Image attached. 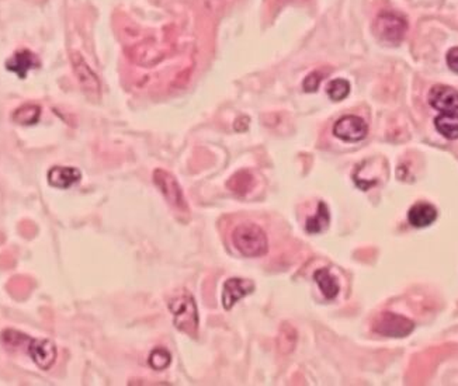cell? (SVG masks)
I'll use <instances>...</instances> for the list:
<instances>
[{
    "label": "cell",
    "instance_id": "obj_6",
    "mask_svg": "<svg viewBox=\"0 0 458 386\" xmlns=\"http://www.w3.org/2000/svg\"><path fill=\"white\" fill-rule=\"evenodd\" d=\"M368 127L358 115H344L334 125V135L344 142H358L367 136Z\"/></svg>",
    "mask_w": 458,
    "mask_h": 386
},
{
    "label": "cell",
    "instance_id": "obj_3",
    "mask_svg": "<svg viewBox=\"0 0 458 386\" xmlns=\"http://www.w3.org/2000/svg\"><path fill=\"white\" fill-rule=\"evenodd\" d=\"M408 31L406 18L394 11H383L374 21L376 36L387 44H400Z\"/></svg>",
    "mask_w": 458,
    "mask_h": 386
},
{
    "label": "cell",
    "instance_id": "obj_2",
    "mask_svg": "<svg viewBox=\"0 0 458 386\" xmlns=\"http://www.w3.org/2000/svg\"><path fill=\"white\" fill-rule=\"evenodd\" d=\"M169 309L172 312L174 326L190 337H197L198 311L191 294L187 291L176 294L169 301Z\"/></svg>",
    "mask_w": 458,
    "mask_h": 386
},
{
    "label": "cell",
    "instance_id": "obj_21",
    "mask_svg": "<svg viewBox=\"0 0 458 386\" xmlns=\"http://www.w3.org/2000/svg\"><path fill=\"white\" fill-rule=\"evenodd\" d=\"M328 96L334 102H342L350 93V83L346 79H334L328 85Z\"/></svg>",
    "mask_w": 458,
    "mask_h": 386
},
{
    "label": "cell",
    "instance_id": "obj_12",
    "mask_svg": "<svg viewBox=\"0 0 458 386\" xmlns=\"http://www.w3.org/2000/svg\"><path fill=\"white\" fill-rule=\"evenodd\" d=\"M437 210L429 203H416L408 213V221L413 227H427L437 220Z\"/></svg>",
    "mask_w": 458,
    "mask_h": 386
},
{
    "label": "cell",
    "instance_id": "obj_9",
    "mask_svg": "<svg viewBox=\"0 0 458 386\" xmlns=\"http://www.w3.org/2000/svg\"><path fill=\"white\" fill-rule=\"evenodd\" d=\"M429 104L440 112H457L458 90L447 85H436L429 92Z\"/></svg>",
    "mask_w": 458,
    "mask_h": 386
},
{
    "label": "cell",
    "instance_id": "obj_11",
    "mask_svg": "<svg viewBox=\"0 0 458 386\" xmlns=\"http://www.w3.org/2000/svg\"><path fill=\"white\" fill-rule=\"evenodd\" d=\"M38 66H40V59L28 50L16 53L6 62L7 70L17 73L21 79H24L31 69H36Z\"/></svg>",
    "mask_w": 458,
    "mask_h": 386
},
{
    "label": "cell",
    "instance_id": "obj_7",
    "mask_svg": "<svg viewBox=\"0 0 458 386\" xmlns=\"http://www.w3.org/2000/svg\"><path fill=\"white\" fill-rule=\"evenodd\" d=\"M72 65L75 75L78 76V80L83 89V92L92 97V99H99L100 96V82L95 72L89 68V65L85 62V59L79 54L73 53L72 54Z\"/></svg>",
    "mask_w": 458,
    "mask_h": 386
},
{
    "label": "cell",
    "instance_id": "obj_8",
    "mask_svg": "<svg viewBox=\"0 0 458 386\" xmlns=\"http://www.w3.org/2000/svg\"><path fill=\"white\" fill-rule=\"evenodd\" d=\"M27 351L33 361L44 371L50 370L57 360V347L51 340L47 338H31Z\"/></svg>",
    "mask_w": 458,
    "mask_h": 386
},
{
    "label": "cell",
    "instance_id": "obj_16",
    "mask_svg": "<svg viewBox=\"0 0 458 386\" xmlns=\"http://www.w3.org/2000/svg\"><path fill=\"white\" fill-rule=\"evenodd\" d=\"M329 222H331V214H329V210H328V205L321 201L318 204V210H316V214L311 218H308L307 221V225H305V230L311 235H316V233H322L328 229L329 226Z\"/></svg>",
    "mask_w": 458,
    "mask_h": 386
},
{
    "label": "cell",
    "instance_id": "obj_17",
    "mask_svg": "<svg viewBox=\"0 0 458 386\" xmlns=\"http://www.w3.org/2000/svg\"><path fill=\"white\" fill-rule=\"evenodd\" d=\"M255 184V178L252 176V173H249L247 170H242L235 173L228 181V187L238 195H245L247 194L252 187Z\"/></svg>",
    "mask_w": 458,
    "mask_h": 386
},
{
    "label": "cell",
    "instance_id": "obj_1",
    "mask_svg": "<svg viewBox=\"0 0 458 386\" xmlns=\"http://www.w3.org/2000/svg\"><path fill=\"white\" fill-rule=\"evenodd\" d=\"M233 246L246 257H260L269 250L265 230L255 223H243L232 232Z\"/></svg>",
    "mask_w": 458,
    "mask_h": 386
},
{
    "label": "cell",
    "instance_id": "obj_20",
    "mask_svg": "<svg viewBox=\"0 0 458 386\" xmlns=\"http://www.w3.org/2000/svg\"><path fill=\"white\" fill-rule=\"evenodd\" d=\"M172 363V355L166 348L162 347H156L152 350L149 358H148V364L151 365V368H154L155 371H164L166 370Z\"/></svg>",
    "mask_w": 458,
    "mask_h": 386
},
{
    "label": "cell",
    "instance_id": "obj_15",
    "mask_svg": "<svg viewBox=\"0 0 458 386\" xmlns=\"http://www.w3.org/2000/svg\"><path fill=\"white\" fill-rule=\"evenodd\" d=\"M436 129L444 138L454 141L458 139V114L457 112H442L435 119Z\"/></svg>",
    "mask_w": 458,
    "mask_h": 386
},
{
    "label": "cell",
    "instance_id": "obj_14",
    "mask_svg": "<svg viewBox=\"0 0 458 386\" xmlns=\"http://www.w3.org/2000/svg\"><path fill=\"white\" fill-rule=\"evenodd\" d=\"M314 279L316 281L318 286L321 288V292L326 299H334L339 294V282L335 277L331 274L328 269H321L314 273Z\"/></svg>",
    "mask_w": 458,
    "mask_h": 386
},
{
    "label": "cell",
    "instance_id": "obj_4",
    "mask_svg": "<svg viewBox=\"0 0 458 386\" xmlns=\"http://www.w3.org/2000/svg\"><path fill=\"white\" fill-rule=\"evenodd\" d=\"M154 183L161 190V193L164 194V197L166 198V201L172 205L173 208L180 210L183 213L188 211V205H187L184 193H183L180 184L177 183V180L173 177L171 173H168L162 168H156L154 171Z\"/></svg>",
    "mask_w": 458,
    "mask_h": 386
},
{
    "label": "cell",
    "instance_id": "obj_5",
    "mask_svg": "<svg viewBox=\"0 0 458 386\" xmlns=\"http://www.w3.org/2000/svg\"><path fill=\"white\" fill-rule=\"evenodd\" d=\"M373 329L376 333L385 336V337L401 338V337L409 336L413 331L415 323L401 315L384 312L376 319Z\"/></svg>",
    "mask_w": 458,
    "mask_h": 386
},
{
    "label": "cell",
    "instance_id": "obj_19",
    "mask_svg": "<svg viewBox=\"0 0 458 386\" xmlns=\"http://www.w3.org/2000/svg\"><path fill=\"white\" fill-rule=\"evenodd\" d=\"M41 110L36 104H24L13 114V121L20 125H34L38 122Z\"/></svg>",
    "mask_w": 458,
    "mask_h": 386
},
{
    "label": "cell",
    "instance_id": "obj_23",
    "mask_svg": "<svg viewBox=\"0 0 458 386\" xmlns=\"http://www.w3.org/2000/svg\"><path fill=\"white\" fill-rule=\"evenodd\" d=\"M446 60H447L449 68H450L454 73H458V47L452 48V50L447 53Z\"/></svg>",
    "mask_w": 458,
    "mask_h": 386
},
{
    "label": "cell",
    "instance_id": "obj_18",
    "mask_svg": "<svg viewBox=\"0 0 458 386\" xmlns=\"http://www.w3.org/2000/svg\"><path fill=\"white\" fill-rule=\"evenodd\" d=\"M297 331L289 325V323H283L279 336H277V347L282 354H289L294 351L295 344H297Z\"/></svg>",
    "mask_w": 458,
    "mask_h": 386
},
{
    "label": "cell",
    "instance_id": "obj_22",
    "mask_svg": "<svg viewBox=\"0 0 458 386\" xmlns=\"http://www.w3.org/2000/svg\"><path fill=\"white\" fill-rule=\"evenodd\" d=\"M321 82H322V75H321L319 72H312L311 75H308V76L305 77V80H304V83H302V87H304V90H305V92H311V93H314V92H316V90H318V87H319Z\"/></svg>",
    "mask_w": 458,
    "mask_h": 386
},
{
    "label": "cell",
    "instance_id": "obj_13",
    "mask_svg": "<svg viewBox=\"0 0 458 386\" xmlns=\"http://www.w3.org/2000/svg\"><path fill=\"white\" fill-rule=\"evenodd\" d=\"M82 174L76 167L55 166L48 171V183L57 188H69L79 183Z\"/></svg>",
    "mask_w": 458,
    "mask_h": 386
},
{
    "label": "cell",
    "instance_id": "obj_10",
    "mask_svg": "<svg viewBox=\"0 0 458 386\" xmlns=\"http://www.w3.org/2000/svg\"><path fill=\"white\" fill-rule=\"evenodd\" d=\"M255 291V284L243 278H229L223 288V305L229 311L232 306L246 295Z\"/></svg>",
    "mask_w": 458,
    "mask_h": 386
}]
</instances>
